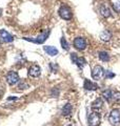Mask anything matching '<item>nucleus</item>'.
I'll return each mask as SVG.
<instances>
[{"instance_id": "a211bd4d", "label": "nucleus", "mask_w": 120, "mask_h": 126, "mask_svg": "<svg viewBox=\"0 0 120 126\" xmlns=\"http://www.w3.org/2000/svg\"><path fill=\"white\" fill-rule=\"evenodd\" d=\"M98 57H99L100 60L103 61V62H106V61L110 60V55L107 54L106 52H100L99 55H98Z\"/></svg>"}, {"instance_id": "f257e3e1", "label": "nucleus", "mask_w": 120, "mask_h": 126, "mask_svg": "<svg viewBox=\"0 0 120 126\" xmlns=\"http://www.w3.org/2000/svg\"><path fill=\"white\" fill-rule=\"evenodd\" d=\"M58 14L62 19L64 20H71L73 18V13H72V10L70 9L67 5H62L60 6V9L58 10Z\"/></svg>"}, {"instance_id": "f3484780", "label": "nucleus", "mask_w": 120, "mask_h": 126, "mask_svg": "<svg viewBox=\"0 0 120 126\" xmlns=\"http://www.w3.org/2000/svg\"><path fill=\"white\" fill-rule=\"evenodd\" d=\"M101 94H102L103 99L106 100L107 102H109V101H111V99H112V94H113V90H111V89H105V90H103Z\"/></svg>"}, {"instance_id": "2eb2a0df", "label": "nucleus", "mask_w": 120, "mask_h": 126, "mask_svg": "<svg viewBox=\"0 0 120 126\" xmlns=\"http://www.w3.org/2000/svg\"><path fill=\"white\" fill-rule=\"evenodd\" d=\"M72 110H73V106H72V104L66 103V104L62 107L61 113H62V116H64V117H69L71 113H72Z\"/></svg>"}, {"instance_id": "412c9836", "label": "nucleus", "mask_w": 120, "mask_h": 126, "mask_svg": "<svg viewBox=\"0 0 120 126\" xmlns=\"http://www.w3.org/2000/svg\"><path fill=\"white\" fill-rule=\"evenodd\" d=\"M18 87H19L20 89H26V88H29V84H27L25 81H21V82L19 83Z\"/></svg>"}, {"instance_id": "423d86ee", "label": "nucleus", "mask_w": 120, "mask_h": 126, "mask_svg": "<svg viewBox=\"0 0 120 126\" xmlns=\"http://www.w3.org/2000/svg\"><path fill=\"white\" fill-rule=\"evenodd\" d=\"M71 60L74 63H76V64L78 65V67H80V68H83V66L86 64L85 59L83 57H78L77 54H75V53L71 54Z\"/></svg>"}, {"instance_id": "ddd939ff", "label": "nucleus", "mask_w": 120, "mask_h": 126, "mask_svg": "<svg viewBox=\"0 0 120 126\" xmlns=\"http://www.w3.org/2000/svg\"><path fill=\"white\" fill-rule=\"evenodd\" d=\"M49 34H50V31H44L43 33H41L37 37V39H35L34 42H36V43H43L46 40V38L49 37Z\"/></svg>"}, {"instance_id": "6ab92c4d", "label": "nucleus", "mask_w": 120, "mask_h": 126, "mask_svg": "<svg viewBox=\"0 0 120 126\" xmlns=\"http://www.w3.org/2000/svg\"><path fill=\"white\" fill-rule=\"evenodd\" d=\"M112 99H113L115 102H120V92H113Z\"/></svg>"}, {"instance_id": "f8f14e48", "label": "nucleus", "mask_w": 120, "mask_h": 126, "mask_svg": "<svg viewBox=\"0 0 120 126\" xmlns=\"http://www.w3.org/2000/svg\"><path fill=\"white\" fill-rule=\"evenodd\" d=\"M83 87H84L86 90H96V89L98 88V85L96 84V83H94V82H92L90 80H87V79H85Z\"/></svg>"}, {"instance_id": "0eeeda50", "label": "nucleus", "mask_w": 120, "mask_h": 126, "mask_svg": "<svg viewBox=\"0 0 120 126\" xmlns=\"http://www.w3.org/2000/svg\"><path fill=\"white\" fill-rule=\"evenodd\" d=\"M40 74H41V68L37 64L32 65L29 68V76L32 78H38L40 76Z\"/></svg>"}, {"instance_id": "4468645a", "label": "nucleus", "mask_w": 120, "mask_h": 126, "mask_svg": "<svg viewBox=\"0 0 120 126\" xmlns=\"http://www.w3.org/2000/svg\"><path fill=\"white\" fill-rule=\"evenodd\" d=\"M43 49H44V52L47 55H50V56H56V55L58 54V49L54 46H51V45L43 46Z\"/></svg>"}, {"instance_id": "a878e982", "label": "nucleus", "mask_w": 120, "mask_h": 126, "mask_svg": "<svg viewBox=\"0 0 120 126\" xmlns=\"http://www.w3.org/2000/svg\"><path fill=\"white\" fill-rule=\"evenodd\" d=\"M9 100H17V98L16 97H11V98H9Z\"/></svg>"}, {"instance_id": "6e6552de", "label": "nucleus", "mask_w": 120, "mask_h": 126, "mask_svg": "<svg viewBox=\"0 0 120 126\" xmlns=\"http://www.w3.org/2000/svg\"><path fill=\"white\" fill-rule=\"evenodd\" d=\"M103 73H104V70H103V68L101 67V66L96 65L93 68V70H92V77H93L94 80H99V79L102 77Z\"/></svg>"}, {"instance_id": "bb28decb", "label": "nucleus", "mask_w": 120, "mask_h": 126, "mask_svg": "<svg viewBox=\"0 0 120 126\" xmlns=\"http://www.w3.org/2000/svg\"><path fill=\"white\" fill-rule=\"evenodd\" d=\"M0 15H1V10H0Z\"/></svg>"}, {"instance_id": "b1692460", "label": "nucleus", "mask_w": 120, "mask_h": 126, "mask_svg": "<svg viewBox=\"0 0 120 126\" xmlns=\"http://www.w3.org/2000/svg\"><path fill=\"white\" fill-rule=\"evenodd\" d=\"M50 68L53 73H56V70L58 69V65L55 64V63H50Z\"/></svg>"}, {"instance_id": "1a4fd4ad", "label": "nucleus", "mask_w": 120, "mask_h": 126, "mask_svg": "<svg viewBox=\"0 0 120 126\" xmlns=\"http://www.w3.org/2000/svg\"><path fill=\"white\" fill-rule=\"evenodd\" d=\"M102 106H103L102 99H101V98H97V99H96L93 103H92L91 107H92V109H93L94 111H98V110H100L102 108Z\"/></svg>"}, {"instance_id": "f03ea898", "label": "nucleus", "mask_w": 120, "mask_h": 126, "mask_svg": "<svg viewBox=\"0 0 120 126\" xmlns=\"http://www.w3.org/2000/svg\"><path fill=\"white\" fill-rule=\"evenodd\" d=\"M109 122L114 126H117L120 124V111H119V109L115 108L110 112Z\"/></svg>"}, {"instance_id": "39448f33", "label": "nucleus", "mask_w": 120, "mask_h": 126, "mask_svg": "<svg viewBox=\"0 0 120 126\" xmlns=\"http://www.w3.org/2000/svg\"><path fill=\"white\" fill-rule=\"evenodd\" d=\"M6 82H7V84L9 85H15V84H17L18 82H19V75L18 73H16V72H9L6 75Z\"/></svg>"}, {"instance_id": "9d476101", "label": "nucleus", "mask_w": 120, "mask_h": 126, "mask_svg": "<svg viewBox=\"0 0 120 126\" xmlns=\"http://www.w3.org/2000/svg\"><path fill=\"white\" fill-rule=\"evenodd\" d=\"M0 36H1L2 40L4 41V42H12V41L14 40L13 36L10 35L5 30H1V31H0Z\"/></svg>"}, {"instance_id": "5701e85b", "label": "nucleus", "mask_w": 120, "mask_h": 126, "mask_svg": "<svg viewBox=\"0 0 120 126\" xmlns=\"http://www.w3.org/2000/svg\"><path fill=\"white\" fill-rule=\"evenodd\" d=\"M113 9L115 10V12H117V13L120 14V2H115L113 4Z\"/></svg>"}, {"instance_id": "20e7f679", "label": "nucleus", "mask_w": 120, "mask_h": 126, "mask_svg": "<svg viewBox=\"0 0 120 126\" xmlns=\"http://www.w3.org/2000/svg\"><path fill=\"white\" fill-rule=\"evenodd\" d=\"M101 120L100 113L98 111H93L90 113L89 116V125L90 126H98Z\"/></svg>"}, {"instance_id": "9b49d317", "label": "nucleus", "mask_w": 120, "mask_h": 126, "mask_svg": "<svg viewBox=\"0 0 120 126\" xmlns=\"http://www.w3.org/2000/svg\"><path fill=\"white\" fill-rule=\"evenodd\" d=\"M100 14H101L104 18H109V17H111V15H112L110 7L107 5H105V4H102L101 6H100Z\"/></svg>"}, {"instance_id": "7ed1b4c3", "label": "nucleus", "mask_w": 120, "mask_h": 126, "mask_svg": "<svg viewBox=\"0 0 120 126\" xmlns=\"http://www.w3.org/2000/svg\"><path fill=\"white\" fill-rule=\"evenodd\" d=\"M87 46V42L85 38L83 37H77L74 39V47L78 50H84Z\"/></svg>"}, {"instance_id": "4be33fe9", "label": "nucleus", "mask_w": 120, "mask_h": 126, "mask_svg": "<svg viewBox=\"0 0 120 126\" xmlns=\"http://www.w3.org/2000/svg\"><path fill=\"white\" fill-rule=\"evenodd\" d=\"M59 96V88L58 87H54L53 90H52V97L57 98Z\"/></svg>"}, {"instance_id": "dca6fc26", "label": "nucleus", "mask_w": 120, "mask_h": 126, "mask_svg": "<svg viewBox=\"0 0 120 126\" xmlns=\"http://www.w3.org/2000/svg\"><path fill=\"white\" fill-rule=\"evenodd\" d=\"M111 38H112V34H111V32L109 30H104L101 34H100V39H101L102 41H104V42L110 41Z\"/></svg>"}, {"instance_id": "393cba45", "label": "nucleus", "mask_w": 120, "mask_h": 126, "mask_svg": "<svg viewBox=\"0 0 120 126\" xmlns=\"http://www.w3.org/2000/svg\"><path fill=\"white\" fill-rule=\"evenodd\" d=\"M113 77H115V74H113L112 72H110V70L105 72V78H106V79H111V78H113Z\"/></svg>"}, {"instance_id": "aec40b11", "label": "nucleus", "mask_w": 120, "mask_h": 126, "mask_svg": "<svg viewBox=\"0 0 120 126\" xmlns=\"http://www.w3.org/2000/svg\"><path fill=\"white\" fill-rule=\"evenodd\" d=\"M61 46H62V48L63 49H65V50H69L70 49V46H69V43L66 42L65 40V38H61Z\"/></svg>"}]
</instances>
